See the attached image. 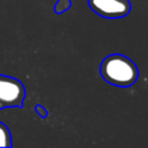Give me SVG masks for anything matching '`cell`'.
I'll use <instances>...</instances> for the list:
<instances>
[{
  "instance_id": "obj_1",
  "label": "cell",
  "mask_w": 148,
  "mask_h": 148,
  "mask_svg": "<svg viewBox=\"0 0 148 148\" xmlns=\"http://www.w3.org/2000/svg\"><path fill=\"white\" fill-rule=\"evenodd\" d=\"M99 73L104 81L120 88L133 86L139 77L135 62L120 53L106 56L101 62Z\"/></svg>"
},
{
  "instance_id": "obj_6",
  "label": "cell",
  "mask_w": 148,
  "mask_h": 148,
  "mask_svg": "<svg viewBox=\"0 0 148 148\" xmlns=\"http://www.w3.org/2000/svg\"><path fill=\"white\" fill-rule=\"evenodd\" d=\"M35 110H36V112L38 113V116L39 117H42V118H45L46 116H47V111H46V109L44 108V106H42V105H36V108H35Z\"/></svg>"
},
{
  "instance_id": "obj_2",
  "label": "cell",
  "mask_w": 148,
  "mask_h": 148,
  "mask_svg": "<svg viewBox=\"0 0 148 148\" xmlns=\"http://www.w3.org/2000/svg\"><path fill=\"white\" fill-rule=\"evenodd\" d=\"M25 98L23 83L12 76L0 74V110L6 108H21Z\"/></svg>"
},
{
  "instance_id": "obj_5",
  "label": "cell",
  "mask_w": 148,
  "mask_h": 148,
  "mask_svg": "<svg viewBox=\"0 0 148 148\" xmlns=\"http://www.w3.org/2000/svg\"><path fill=\"white\" fill-rule=\"evenodd\" d=\"M72 6V1L71 0H58L54 5V12L57 14H62L66 10H68Z\"/></svg>"
},
{
  "instance_id": "obj_3",
  "label": "cell",
  "mask_w": 148,
  "mask_h": 148,
  "mask_svg": "<svg viewBox=\"0 0 148 148\" xmlns=\"http://www.w3.org/2000/svg\"><path fill=\"white\" fill-rule=\"evenodd\" d=\"M88 5L94 13L109 20L125 17L131 12L130 0H88Z\"/></svg>"
},
{
  "instance_id": "obj_4",
  "label": "cell",
  "mask_w": 148,
  "mask_h": 148,
  "mask_svg": "<svg viewBox=\"0 0 148 148\" xmlns=\"http://www.w3.org/2000/svg\"><path fill=\"white\" fill-rule=\"evenodd\" d=\"M12 146H13V143H12L10 131L7 127V125H5L3 123L0 121V147L9 148Z\"/></svg>"
}]
</instances>
